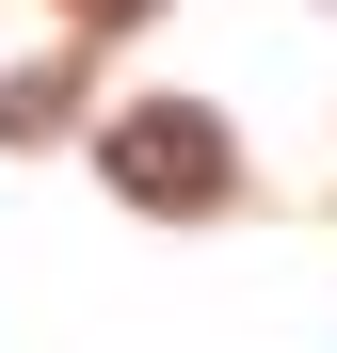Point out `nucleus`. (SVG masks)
I'll list each match as a JSON object with an SVG mask.
<instances>
[{
    "instance_id": "obj_1",
    "label": "nucleus",
    "mask_w": 337,
    "mask_h": 353,
    "mask_svg": "<svg viewBox=\"0 0 337 353\" xmlns=\"http://www.w3.org/2000/svg\"><path fill=\"white\" fill-rule=\"evenodd\" d=\"M112 193H145V209H209V193H225V129H209V112H177V97L129 112V129H112Z\"/></svg>"
}]
</instances>
